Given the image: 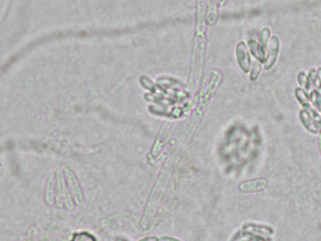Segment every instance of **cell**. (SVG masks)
<instances>
[{"instance_id": "obj_9", "label": "cell", "mask_w": 321, "mask_h": 241, "mask_svg": "<svg viewBox=\"0 0 321 241\" xmlns=\"http://www.w3.org/2000/svg\"><path fill=\"white\" fill-rule=\"evenodd\" d=\"M318 142H319V151H320V154L321 156V136L319 137V140H318Z\"/></svg>"}, {"instance_id": "obj_5", "label": "cell", "mask_w": 321, "mask_h": 241, "mask_svg": "<svg viewBox=\"0 0 321 241\" xmlns=\"http://www.w3.org/2000/svg\"><path fill=\"white\" fill-rule=\"evenodd\" d=\"M73 241H95L93 236L88 235L87 233H80L74 237Z\"/></svg>"}, {"instance_id": "obj_8", "label": "cell", "mask_w": 321, "mask_h": 241, "mask_svg": "<svg viewBox=\"0 0 321 241\" xmlns=\"http://www.w3.org/2000/svg\"><path fill=\"white\" fill-rule=\"evenodd\" d=\"M271 43H272V42H271ZM272 45H273V46H271L272 50H271L270 52H274V51H275V52H277V51H278V49H276V50H275V48H278V44H277L276 46H275L274 44H272ZM271 56H272V59L274 60V59H275V57H276V55H275L274 53H270V54H269V57H271Z\"/></svg>"}, {"instance_id": "obj_2", "label": "cell", "mask_w": 321, "mask_h": 241, "mask_svg": "<svg viewBox=\"0 0 321 241\" xmlns=\"http://www.w3.org/2000/svg\"><path fill=\"white\" fill-rule=\"evenodd\" d=\"M268 185V182L265 178H255L251 180H247L242 183H240L238 185V188L242 192L246 193H251V192H258L262 191L266 188Z\"/></svg>"}, {"instance_id": "obj_6", "label": "cell", "mask_w": 321, "mask_h": 241, "mask_svg": "<svg viewBox=\"0 0 321 241\" xmlns=\"http://www.w3.org/2000/svg\"><path fill=\"white\" fill-rule=\"evenodd\" d=\"M311 101H312L313 105L318 110H321V95L319 93L315 92V93H312V95H311Z\"/></svg>"}, {"instance_id": "obj_7", "label": "cell", "mask_w": 321, "mask_h": 241, "mask_svg": "<svg viewBox=\"0 0 321 241\" xmlns=\"http://www.w3.org/2000/svg\"><path fill=\"white\" fill-rule=\"evenodd\" d=\"M261 71V66L258 62H254V64L252 65V73L251 75H254V77H256L259 74V72Z\"/></svg>"}, {"instance_id": "obj_1", "label": "cell", "mask_w": 321, "mask_h": 241, "mask_svg": "<svg viewBox=\"0 0 321 241\" xmlns=\"http://www.w3.org/2000/svg\"><path fill=\"white\" fill-rule=\"evenodd\" d=\"M242 231L247 235H251L254 238L263 240H270L271 237L274 235V229L272 227L254 222H248L243 224Z\"/></svg>"}, {"instance_id": "obj_4", "label": "cell", "mask_w": 321, "mask_h": 241, "mask_svg": "<svg viewBox=\"0 0 321 241\" xmlns=\"http://www.w3.org/2000/svg\"><path fill=\"white\" fill-rule=\"evenodd\" d=\"M237 57H238L239 64L241 65L242 69L244 71H247L249 69V65H250V57L248 55L246 47L243 45V43L238 44V48H237Z\"/></svg>"}, {"instance_id": "obj_3", "label": "cell", "mask_w": 321, "mask_h": 241, "mask_svg": "<svg viewBox=\"0 0 321 241\" xmlns=\"http://www.w3.org/2000/svg\"><path fill=\"white\" fill-rule=\"evenodd\" d=\"M300 120H301L302 124L303 125V127L306 128L310 133H312V134H318L319 133V128H318L317 124L315 123V121L312 119V117L305 111L302 110L300 112Z\"/></svg>"}]
</instances>
